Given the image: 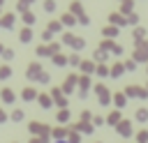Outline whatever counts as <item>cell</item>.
I'll use <instances>...</instances> for the list:
<instances>
[{
	"label": "cell",
	"mask_w": 148,
	"mask_h": 143,
	"mask_svg": "<svg viewBox=\"0 0 148 143\" xmlns=\"http://www.w3.org/2000/svg\"><path fill=\"white\" fill-rule=\"evenodd\" d=\"M125 92H127L130 97H136V95H139V97H146V92H143V90H141L139 85H132V88H125Z\"/></svg>",
	"instance_id": "obj_1"
},
{
	"label": "cell",
	"mask_w": 148,
	"mask_h": 143,
	"mask_svg": "<svg viewBox=\"0 0 148 143\" xmlns=\"http://www.w3.org/2000/svg\"><path fill=\"white\" fill-rule=\"evenodd\" d=\"M120 134H132V127H130V122H120Z\"/></svg>",
	"instance_id": "obj_2"
},
{
	"label": "cell",
	"mask_w": 148,
	"mask_h": 143,
	"mask_svg": "<svg viewBox=\"0 0 148 143\" xmlns=\"http://www.w3.org/2000/svg\"><path fill=\"white\" fill-rule=\"evenodd\" d=\"M136 118H139L141 122H143V120H148V111H146V108H141V111L136 113Z\"/></svg>",
	"instance_id": "obj_3"
},
{
	"label": "cell",
	"mask_w": 148,
	"mask_h": 143,
	"mask_svg": "<svg viewBox=\"0 0 148 143\" xmlns=\"http://www.w3.org/2000/svg\"><path fill=\"white\" fill-rule=\"evenodd\" d=\"M111 74H113V76H120V74H123V65H116V67H113V72H111Z\"/></svg>",
	"instance_id": "obj_4"
},
{
	"label": "cell",
	"mask_w": 148,
	"mask_h": 143,
	"mask_svg": "<svg viewBox=\"0 0 148 143\" xmlns=\"http://www.w3.org/2000/svg\"><path fill=\"white\" fill-rule=\"evenodd\" d=\"M104 35H109V37H113V35H116V28H106V30H104Z\"/></svg>",
	"instance_id": "obj_5"
},
{
	"label": "cell",
	"mask_w": 148,
	"mask_h": 143,
	"mask_svg": "<svg viewBox=\"0 0 148 143\" xmlns=\"http://www.w3.org/2000/svg\"><path fill=\"white\" fill-rule=\"evenodd\" d=\"M139 141H141V143L148 141V131H141V134H139Z\"/></svg>",
	"instance_id": "obj_6"
},
{
	"label": "cell",
	"mask_w": 148,
	"mask_h": 143,
	"mask_svg": "<svg viewBox=\"0 0 148 143\" xmlns=\"http://www.w3.org/2000/svg\"><path fill=\"white\" fill-rule=\"evenodd\" d=\"M56 143H67V141H56Z\"/></svg>",
	"instance_id": "obj_7"
}]
</instances>
